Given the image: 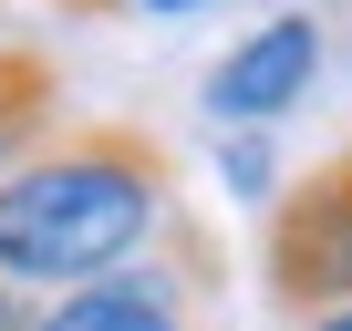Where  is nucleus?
<instances>
[{
	"mask_svg": "<svg viewBox=\"0 0 352 331\" xmlns=\"http://www.w3.org/2000/svg\"><path fill=\"white\" fill-rule=\"evenodd\" d=\"M63 11H83V21H104V11H124V0H63Z\"/></svg>",
	"mask_w": 352,
	"mask_h": 331,
	"instance_id": "8",
	"label": "nucleus"
},
{
	"mask_svg": "<svg viewBox=\"0 0 352 331\" xmlns=\"http://www.w3.org/2000/svg\"><path fill=\"white\" fill-rule=\"evenodd\" d=\"M218 166H228V187H239V197H259V207L280 197V176H270V145H259V135H228V145H218Z\"/></svg>",
	"mask_w": 352,
	"mask_h": 331,
	"instance_id": "6",
	"label": "nucleus"
},
{
	"mask_svg": "<svg viewBox=\"0 0 352 331\" xmlns=\"http://www.w3.org/2000/svg\"><path fill=\"white\" fill-rule=\"evenodd\" d=\"M124 11H197V0H124Z\"/></svg>",
	"mask_w": 352,
	"mask_h": 331,
	"instance_id": "10",
	"label": "nucleus"
},
{
	"mask_svg": "<svg viewBox=\"0 0 352 331\" xmlns=\"http://www.w3.org/2000/svg\"><path fill=\"white\" fill-rule=\"evenodd\" d=\"M208 300H218V249H208V228L176 218L155 259H135V269H114V279H94V290L42 300L32 331H218Z\"/></svg>",
	"mask_w": 352,
	"mask_h": 331,
	"instance_id": "3",
	"label": "nucleus"
},
{
	"mask_svg": "<svg viewBox=\"0 0 352 331\" xmlns=\"http://www.w3.org/2000/svg\"><path fill=\"white\" fill-rule=\"evenodd\" d=\"M32 310H42V300H21V290H0V331H32Z\"/></svg>",
	"mask_w": 352,
	"mask_h": 331,
	"instance_id": "7",
	"label": "nucleus"
},
{
	"mask_svg": "<svg viewBox=\"0 0 352 331\" xmlns=\"http://www.w3.org/2000/svg\"><path fill=\"white\" fill-rule=\"evenodd\" d=\"M259 279L280 310L321 321L352 300V145H331L311 176H290L270 197V228H259Z\"/></svg>",
	"mask_w": 352,
	"mask_h": 331,
	"instance_id": "2",
	"label": "nucleus"
},
{
	"mask_svg": "<svg viewBox=\"0 0 352 331\" xmlns=\"http://www.w3.org/2000/svg\"><path fill=\"white\" fill-rule=\"evenodd\" d=\"M311 331H352V300H342V310H321V321H311Z\"/></svg>",
	"mask_w": 352,
	"mask_h": 331,
	"instance_id": "9",
	"label": "nucleus"
},
{
	"mask_svg": "<svg viewBox=\"0 0 352 331\" xmlns=\"http://www.w3.org/2000/svg\"><path fill=\"white\" fill-rule=\"evenodd\" d=\"M311 83H321V21H311V11H280V21H259V32L208 73V114H218V124H280Z\"/></svg>",
	"mask_w": 352,
	"mask_h": 331,
	"instance_id": "4",
	"label": "nucleus"
},
{
	"mask_svg": "<svg viewBox=\"0 0 352 331\" xmlns=\"http://www.w3.org/2000/svg\"><path fill=\"white\" fill-rule=\"evenodd\" d=\"M176 228V155L145 124H52L0 176V290H94Z\"/></svg>",
	"mask_w": 352,
	"mask_h": 331,
	"instance_id": "1",
	"label": "nucleus"
},
{
	"mask_svg": "<svg viewBox=\"0 0 352 331\" xmlns=\"http://www.w3.org/2000/svg\"><path fill=\"white\" fill-rule=\"evenodd\" d=\"M52 124H63V73H52L32 42L0 32V176H11V166H21Z\"/></svg>",
	"mask_w": 352,
	"mask_h": 331,
	"instance_id": "5",
	"label": "nucleus"
}]
</instances>
